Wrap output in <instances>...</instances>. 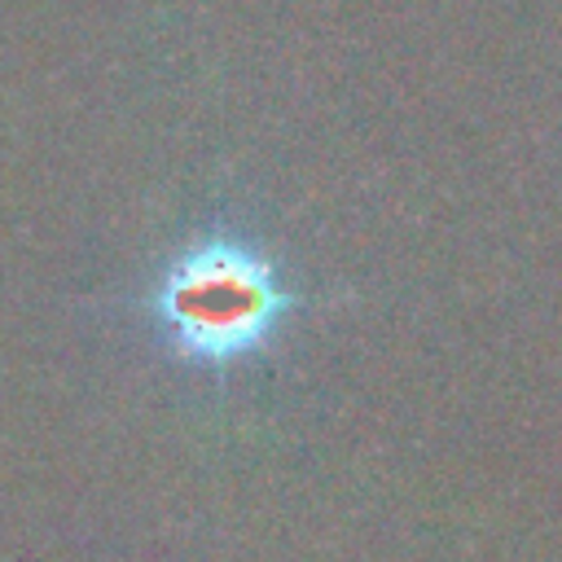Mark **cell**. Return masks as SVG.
<instances>
[{
  "mask_svg": "<svg viewBox=\"0 0 562 562\" xmlns=\"http://www.w3.org/2000/svg\"><path fill=\"white\" fill-rule=\"evenodd\" d=\"M303 307L277 259L237 233H202L180 246L145 294V316L167 360L228 373L277 342Z\"/></svg>",
  "mask_w": 562,
  "mask_h": 562,
  "instance_id": "obj_1",
  "label": "cell"
}]
</instances>
